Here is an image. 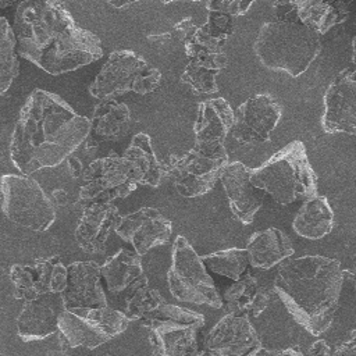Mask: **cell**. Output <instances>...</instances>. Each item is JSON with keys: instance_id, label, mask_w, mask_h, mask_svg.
I'll list each match as a JSON object with an SVG mask.
<instances>
[{"instance_id": "cell-31", "label": "cell", "mask_w": 356, "mask_h": 356, "mask_svg": "<svg viewBox=\"0 0 356 356\" xmlns=\"http://www.w3.org/2000/svg\"><path fill=\"white\" fill-rule=\"evenodd\" d=\"M259 285L257 278L250 273H245L238 281H234V284L225 289L222 296L225 314L249 317L252 300Z\"/></svg>"}, {"instance_id": "cell-16", "label": "cell", "mask_w": 356, "mask_h": 356, "mask_svg": "<svg viewBox=\"0 0 356 356\" xmlns=\"http://www.w3.org/2000/svg\"><path fill=\"white\" fill-rule=\"evenodd\" d=\"M203 345L209 356H245L260 342L248 316L224 314L206 334Z\"/></svg>"}, {"instance_id": "cell-28", "label": "cell", "mask_w": 356, "mask_h": 356, "mask_svg": "<svg viewBox=\"0 0 356 356\" xmlns=\"http://www.w3.org/2000/svg\"><path fill=\"white\" fill-rule=\"evenodd\" d=\"M299 22L323 35L332 26L343 22L349 14V4L334 0H299L295 1Z\"/></svg>"}, {"instance_id": "cell-41", "label": "cell", "mask_w": 356, "mask_h": 356, "mask_svg": "<svg viewBox=\"0 0 356 356\" xmlns=\"http://www.w3.org/2000/svg\"><path fill=\"white\" fill-rule=\"evenodd\" d=\"M264 356H305L299 346H292L286 349H277V350H266Z\"/></svg>"}, {"instance_id": "cell-17", "label": "cell", "mask_w": 356, "mask_h": 356, "mask_svg": "<svg viewBox=\"0 0 356 356\" xmlns=\"http://www.w3.org/2000/svg\"><path fill=\"white\" fill-rule=\"evenodd\" d=\"M234 125V110L222 97L200 102L193 124L195 146L206 153L227 152L224 140Z\"/></svg>"}, {"instance_id": "cell-25", "label": "cell", "mask_w": 356, "mask_h": 356, "mask_svg": "<svg viewBox=\"0 0 356 356\" xmlns=\"http://www.w3.org/2000/svg\"><path fill=\"white\" fill-rule=\"evenodd\" d=\"M245 249L249 254V264L260 270H270L293 254L291 239L274 227L252 234Z\"/></svg>"}, {"instance_id": "cell-37", "label": "cell", "mask_w": 356, "mask_h": 356, "mask_svg": "<svg viewBox=\"0 0 356 356\" xmlns=\"http://www.w3.org/2000/svg\"><path fill=\"white\" fill-rule=\"evenodd\" d=\"M274 19H298L295 1H275L273 3Z\"/></svg>"}, {"instance_id": "cell-38", "label": "cell", "mask_w": 356, "mask_h": 356, "mask_svg": "<svg viewBox=\"0 0 356 356\" xmlns=\"http://www.w3.org/2000/svg\"><path fill=\"white\" fill-rule=\"evenodd\" d=\"M332 356H356V328L332 350Z\"/></svg>"}, {"instance_id": "cell-2", "label": "cell", "mask_w": 356, "mask_h": 356, "mask_svg": "<svg viewBox=\"0 0 356 356\" xmlns=\"http://www.w3.org/2000/svg\"><path fill=\"white\" fill-rule=\"evenodd\" d=\"M90 120L79 115L64 99L35 89L25 100L10 139V159L22 175L54 168L82 145Z\"/></svg>"}, {"instance_id": "cell-21", "label": "cell", "mask_w": 356, "mask_h": 356, "mask_svg": "<svg viewBox=\"0 0 356 356\" xmlns=\"http://www.w3.org/2000/svg\"><path fill=\"white\" fill-rule=\"evenodd\" d=\"M121 217L120 210L113 203H88L74 234L78 246L86 253L102 252Z\"/></svg>"}, {"instance_id": "cell-7", "label": "cell", "mask_w": 356, "mask_h": 356, "mask_svg": "<svg viewBox=\"0 0 356 356\" xmlns=\"http://www.w3.org/2000/svg\"><path fill=\"white\" fill-rule=\"evenodd\" d=\"M1 210L14 224L35 232L47 231L56 221V206L43 188L28 175L0 178Z\"/></svg>"}, {"instance_id": "cell-46", "label": "cell", "mask_w": 356, "mask_h": 356, "mask_svg": "<svg viewBox=\"0 0 356 356\" xmlns=\"http://www.w3.org/2000/svg\"><path fill=\"white\" fill-rule=\"evenodd\" d=\"M352 63L353 65H356V33L352 39Z\"/></svg>"}, {"instance_id": "cell-32", "label": "cell", "mask_w": 356, "mask_h": 356, "mask_svg": "<svg viewBox=\"0 0 356 356\" xmlns=\"http://www.w3.org/2000/svg\"><path fill=\"white\" fill-rule=\"evenodd\" d=\"M17 42L8 21L0 17V96L11 86L18 75Z\"/></svg>"}, {"instance_id": "cell-5", "label": "cell", "mask_w": 356, "mask_h": 356, "mask_svg": "<svg viewBox=\"0 0 356 356\" xmlns=\"http://www.w3.org/2000/svg\"><path fill=\"white\" fill-rule=\"evenodd\" d=\"M250 182L280 204L317 195V175L300 140L289 142L260 167L252 168Z\"/></svg>"}, {"instance_id": "cell-4", "label": "cell", "mask_w": 356, "mask_h": 356, "mask_svg": "<svg viewBox=\"0 0 356 356\" xmlns=\"http://www.w3.org/2000/svg\"><path fill=\"white\" fill-rule=\"evenodd\" d=\"M321 38L299 19L264 22L254 39L253 50L263 67L296 78L307 71L321 51Z\"/></svg>"}, {"instance_id": "cell-15", "label": "cell", "mask_w": 356, "mask_h": 356, "mask_svg": "<svg viewBox=\"0 0 356 356\" xmlns=\"http://www.w3.org/2000/svg\"><path fill=\"white\" fill-rule=\"evenodd\" d=\"M114 232L131 243L139 256H145L153 248L170 241L172 225L157 209L140 207L122 216Z\"/></svg>"}, {"instance_id": "cell-47", "label": "cell", "mask_w": 356, "mask_h": 356, "mask_svg": "<svg viewBox=\"0 0 356 356\" xmlns=\"http://www.w3.org/2000/svg\"><path fill=\"white\" fill-rule=\"evenodd\" d=\"M13 4H15V1H0V7H8Z\"/></svg>"}, {"instance_id": "cell-1", "label": "cell", "mask_w": 356, "mask_h": 356, "mask_svg": "<svg viewBox=\"0 0 356 356\" xmlns=\"http://www.w3.org/2000/svg\"><path fill=\"white\" fill-rule=\"evenodd\" d=\"M13 31L18 54L50 75L75 71L103 56L100 39L79 26L61 1H21Z\"/></svg>"}, {"instance_id": "cell-9", "label": "cell", "mask_w": 356, "mask_h": 356, "mask_svg": "<svg viewBox=\"0 0 356 356\" xmlns=\"http://www.w3.org/2000/svg\"><path fill=\"white\" fill-rule=\"evenodd\" d=\"M129 318L110 306L65 309L58 317V341L68 348L96 349L122 334Z\"/></svg>"}, {"instance_id": "cell-44", "label": "cell", "mask_w": 356, "mask_h": 356, "mask_svg": "<svg viewBox=\"0 0 356 356\" xmlns=\"http://www.w3.org/2000/svg\"><path fill=\"white\" fill-rule=\"evenodd\" d=\"M108 4L115 7V8H124V7H128V6L134 4V1H122V3H120V1H108Z\"/></svg>"}, {"instance_id": "cell-49", "label": "cell", "mask_w": 356, "mask_h": 356, "mask_svg": "<svg viewBox=\"0 0 356 356\" xmlns=\"http://www.w3.org/2000/svg\"><path fill=\"white\" fill-rule=\"evenodd\" d=\"M355 289H356V281H355Z\"/></svg>"}, {"instance_id": "cell-33", "label": "cell", "mask_w": 356, "mask_h": 356, "mask_svg": "<svg viewBox=\"0 0 356 356\" xmlns=\"http://www.w3.org/2000/svg\"><path fill=\"white\" fill-rule=\"evenodd\" d=\"M204 29L217 39L227 42V39L234 32V17L220 13V11H207V19L203 24Z\"/></svg>"}, {"instance_id": "cell-27", "label": "cell", "mask_w": 356, "mask_h": 356, "mask_svg": "<svg viewBox=\"0 0 356 356\" xmlns=\"http://www.w3.org/2000/svg\"><path fill=\"white\" fill-rule=\"evenodd\" d=\"M292 228L295 234L306 239H321L334 228V211L325 196L316 195L299 207Z\"/></svg>"}, {"instance_id": "cell-22", "label": "cell", "mask_w": 356, "mask_h": 356, "mask_svg": "<svg viewBox=\"0 0 356 356\" xmlns=\"http://www.w3.org/2000/svg\"><path fill=\"white\" fill-rule=\"evenodd\" d=\"M192 323L160 321L149 325V343L153 356H202L197 331Z\"/></svg>"}, {"instance_id": "cell-14", "label": "cell", "mask_w": 356, "mask_h": 356, "mask_svg": "<svg viewBox=\"0 0 356 356\" xmlns=\"http://www.w3.org/2000/svg\"><path fill=\"white\" fill-rule=\"evenodd\" d=\"M321 127L327 134L356 135V65L342 70L328 85Z\"/></svg>"}, {"instance_id": "cell-6", "label": "cell", "mask_w": 356, "mask_h": 356, "mask_svg": "<svg viewBox=\"0 0 356 356\" xmlns=\"http://www.w3.org/2000/svg\"><path fill=\"white\" fill-rule=\"evenodd\" d=\"M161 72L134 50L113 51L89 86V93L100 100L124 93L149 95L161 83Z\"/></svg>"}, {"instance_id": "cell-23", "label": "cell", "mask_w": 356, "mask_h": 356, "mask_svg": "<svg viewBox=\"0 0 356 356\" xmlns=\"http://www.w3.org/2000/svg\"><path fill=\"white\" fill-rule=\"evenodd\" d=\"M131 110L125 103L115 99L103 100L93 108L85 149L90 152L104 142L120 140L131 129Z\"/></svg>"}, {"instance_id": "cell-11", "label": "cell", "mask_w": 356, "mask_h": 356, "mask_svg": "<svg viewBox=\"0 0 356 356\" xmlns=\"http://www.w3.org/2000/svg\"><path fill=\"white\" fill-rule=\"evenodd\" d=\"M81 178L83 184L79 188V200L86 204L124 199L138 186L122 156L114 153L93 160Z\"/></svg>"}, {"instance_id": "cell-43", "label": "cell", "mask_w": 356, "mask_h": 356, "mask_svg": "<svg viewBox=\"0 0 356 356\" xmlns=\"http://www.w3.org/2000/svg\"><path fill=\"white\" fill-rule=\"evenodd\" d=\"M147 40L149 42H153L154 44H159V46H165L168 43L172 42L171 36H170V32H161V33H153V35H149L147 36Z\"/></svg>"}, {"instance_id": "cell-8", "label": "cell", "mask_w": 356, "mask_h": 356, "mask_svg": "<svg viewBox=\"0 0 356 356\" xmlns=\"http://www.w3.org/2000/svg\"><path fill=\"white\" fill-rule=\"evenodd\" d=\"M167 284L170 293L179 302L207 305L214 309L224 305L202 257L182 235H178L172 245Z\"/></svg>"}, {"instance_id": "cell-19", "label": "cell", "mask_w": 356, "mask_h": 356, "mask_svg": "<svg viewBox=\"0 0 356 356\" xmlns=\"http://www.w3.org/2000/svg\"><path fill=\"white\" fill-rule=\"evenodd\" d=\"M252 168L241 161L228 163L220 175L234 217L248 225L263 203V193L250 182Z\"/></svg>"}, {"instance_id": "cell-34", "label": "cell", "mask_w": 356, "mask_h": 356, "mask_svg": "<svg viewBox=\"0 0 356 356\" xmlns=\"http://www.w3.org/2000/svg\"><path fill=\"white\" fill-rule=\"evenodd\" d=\"M253 3L245 0H210L206 3V8L207 11H220L235 18L246 14Z\"/></svg>"}, {"instance_id": "cell-26", "label": "cell", "mask_w": 356, "mask_h": 356, "mask_svg": "<svg viewBox=\"0 0 356 356\" xmlns=\"http://www.w3.org/2000/svg\"><path fill=\"white\" fill-rule=\"evenodd\" d=\"M122 159L138 185H147L152 188L160 185L164 170L161 161L156 156L152 139L147 134H136L125 149Z\"/></svg>"}, {"instance_id": "cell-18", "label": "cell", "mask_w": 356, "mask_h": 356, "mask_svg": "<svg viewBox=\"0 0 356 356\" xmlns=\"http://www.w3.org/2000/svg\"><path fill=\"white\" fill-rule=\"evenodd\" d=\"M100 264L93 260L67 266V286L61 293L65 309L104 307L107 298L100 284Z\"/></svg>"}, {"instance_id": "cell-10", "label": "cell", "mask_w": 356, "mask_h": 356, "mask_svg": "<svg viewBox=\"0 0 356 356\" xmlns=\"http://www.w3.org/2000/svg\"><path fill=\"white\" fill-rule=\"evenodd\" d=\"M228 164V153H206L192 147L182 156L170 154L161 161L168 175L184 197H196L210 192Z\"/></svg>"}, {"instance_id": "cell-24", "label": "cell", "mask_w": 356, "mask_h": 356, "mask_svg": "<svg viewBox=\"0 0 356 356\" xmlns=\"http://www.w3.org/2000/svg\"><path fill=\"white\" fill-rule=\"evenodd\" d=\"M100 274L113 295L125 293L127 296L138 285L147 281L140 256L135 250L125 248L100 264Z\"/></svg>"}, {"instance_id": "cell-3", "label": "cell", "mask_w": 356, "mask_h": 356, "mask_svg": "<svg viewBox=\"0 0 356 356\" xmlns=\"http://www.w3.org/2000/svg\"><path fill=\"white\" fill-rule=\"evenodd\" d=\"M342 282L338 260L306 254L281 263L273 288L291 317L306 332L318 337L332 324Z\"/></svg>"}, {"instance_id": "cell-12", "label": "cell", "mask_w": 356, "mask_h": 356, "mask_svg": "<svg viewBox=\"0 0 356 356\" xmlns=\"http://www.w3.org/2000/svg\"><path fill=\"white\" fill-rule=\"evenodd\" d=\"M13 296L31 302L47 295H61L67 286V266L58 256L14 264L10 268Z\"/></svg>"}, {"instance_id": "cell-39", "label": "cell", "mask_w": 356, "mask_h": 356, "mask_svg": "<svg viewBox=\"0 0 356 356\" xmlns=\"http://www.w3.org/2000/svg\"><path fill=\"white\" fill-rule=\"evenodd\" d=\"M309 353L310 356H332V350L324 339H316L312 343Z\"/></svg>"}, {"instance_id": "cell-42", "label": "cell", "mask_w": 356, "mask_h": 356, "mask_svg": "<svg viewBox=\"0 0 356 356\" xmlns=\"http://www.w3.org/2000/svg\"><path fill=\"white\" fill-rule=\"evenodd\" d=\"M51 202L54 203V206H60L64 207L68 203V193L65 189L63 188H56L51 191Z\"/></svg>"}, {"instance_id": "cell-48", "label": "cell", "mask_w": 356, "mask_h": 356, "mask_svg": "<svg viewBox=\"0 0 356 356\" xmlns=\"http://www.w3.org/2000/svg\"><path fill=\"white\" fill-rule=\"evenodd\" d=\"M47 356H68V355L64 353V352H51V353H49Z\"/></svg>"}, {"instance_id": "cell-29", "label": "cell", "mask_w": 356, "mask_h": 356, "mask_svg": "<svg viewBox=\"0 0 356 356\" xmlns=\"http://www.w3.org/2000/svg\"><path fill=\"white\" fill-rule=\"evenodd\" d=\"M228 64L225 53L191 58L181 74V82L195 95H211L218 90L217 75Z\"/></svg>"}, {"instance_id": "cell-45", "label": "cell", "mask_w": 356, "mask_h": 356, "mask_svg": "<svg viewBox=\"0 0 356 356\" xmlns=\"http://www.w3.org/2000/svg\"><path fill=\"white\" fill-rule=\"evenodd\" d=\"M264 353H266V349H263L261 346H257L256 349H253L252 352H249L245 356H264Z\"/></svg>"}, {"instance_id": "cell-35", "label": "cell", "mask_w": 356, "mask_h": 356, "mask_svg": "<svg viewBox=\"0 0 356 356\" xmlns=\"http://www.w3.org/2000/svg\"><path fill=\"white\" fill-rule=\"evenodd\" d=\"M274 296H277L274 288H268L266 285H259L253 300L252 306L249 310V318H259L274 302Z\"/></svg>"}, {"instance_id": "cell-13", "label": "cell", "mask_w": 356, "mask_h": 356, "mask_svg": "<svg viewBox=\"0 0 356 356\" xmlns=\"http://www.w3.org/2000/svg\"><path fill=\"white\" fill-rule=\"evenodd\" d=\"M282 107L280 102L268 95L259 93L246 99L234 111L231 134L242 145H257L267 142L271 132L281 120Z\"/></svg>"}, {"instance_id": "cell-20", "label": "cell", "mask_w": 356, "mask_h": 356, "mask_svg": "<svg viewBox=\"0 0 356 356\" xmlns=\"http://www.w3.org/2000/svg\"><path fill=\"white\" fill-rule=\"evenodd\" d=\"M65 310L61 295L25 302L17 317V334L24 342L42 341L58 332V317Z\"/></svg>"}, {"instance_id": "cell-36", "label": "cell", "mask_w": 356, "mask_h": 356, "mask_svg": "<svg viewBox=\"0 0 356 356\" xmlns=\"http://www.w3.org/2000/svg\"><path fill=\"white\" fill-rule=\"evenodd\" d=\"M196 29H197V26L195 25L193 18L186 17V18H182L181 21H178L177 24H174L171 31H168V32H170V36L172 40L185 43L195 33Z\"/></svg>"}, {"instance_id": "cell-40", "label": "cell", "mask_w": 356, "mask_h": 356, "mask_svg": "<svg viewBox=\"0 0 356 356\" xmlns=\"http://www.w3.org/2000/svg\"><path fill=\"white\" fill-rule=\"evenodd\" d=\"M67 161H68V170H70L71 177L72 178H81L83 171H85L83 165H82V161L75 156H70L67 159Z\"/></svg>"}, {"instance_id": "cell-30", "label": "cell", "mask_w": 356, "mask_h": 356, "mask_svg": "<svg viewBox=\"0 0 356 356\" xmlns=\"http://www.w3.org/2000/svg\"><path fill=\"white\" fill-rule=\"evenodd\" d=\"M203 264L213 273L238 281L248 270L249 254L246 249L229 248L202 256Z\"/></svg>"}]
</instances>
